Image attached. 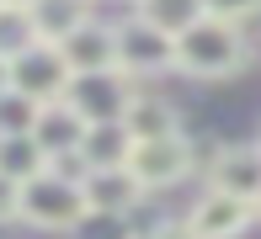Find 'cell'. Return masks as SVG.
Returning a JSON list of instances; mask_svg holds the SVG:
<instances>
[{"label": "cell", "instance_id": "cell-5", "mask_svg": "<svg viewBox=\"0 0 261 239\" xmlns=\"http://www.w3.org/2000/svg\"><path fill=\"white\" fill-rule=\"evenodd\" d=\"M128 175L139 181V191H165L176 181H187V170H192V143L181 133L176 138H149V143H134L128 149Z\"/></svg>", "mask_w": 261, "mask_h": 239}, {"label": "cell", "instance_id": "cell-19", "mask_svg": "<svg viewBox=\"0 0 261 239\" xmlns=\"http://www.w3.org/2000/svg\"><path fill=\"white\" fill-rule=\"evenodd\" d=\"M203 6V16H213V21H251V16H261V0H197Z\"/></svg>", "mask_w": 261, "mask_h": 239}, {"label": "cell", "instance_id": "cell-14", "mask_svg": "<svg viewBox=\"0 0 261 239\" xmlns=\"http://www.w3.org/2000/svg\"><path fill=\"white\" fill-rule=\"evenodd\" d=\"M91 21V11L80 6V0H38L32 6V27H38V43H64V38H75L80 27Z\"/></svg>", "mask_w": 261, "mask_h": 239}, {"label": "cell", "instance_id": "cell-6", "mask_svg": "<svg viewBox=\"0 0 261 239\" xmlns=\"http://www.w3.org/2000/svg\"><path fill=\"white\" fill-rule=\"evenodd\" d=\"M64 101L80 112V123L96 128V123H123L128 101H134V85H128V75H117V69H107V75H75L64 91Z\"/></svg>", "mask_w": 261, "mask_h": 239}, {"label": "cell", "instance_id": "cell-24", "mask_svg": "<svg viewBox=\"0 0 261 239\" xmlns=\"http://www.w3.org/2000/svg\"><path fill=\"white\" fill-rule=\"evenodd\" d=\"M256 213H261V202H256Z\"/></svg>", "mask_w": 261, "mask_h": 239}, {"label": "cell", "instance_id": "cell-15", "mask_svg": "<svg viewBox=\"0 0 261 239\" xmlns=\"http://www.w3.org/2000/svg\"><path fill=\"white\" fill-rule=\"evenodd\" d=\"M48 170V154L38 149V138L32 133H16V138H0V175L6 181H32V175Z\"/></svg>", "mask_w": 261, "mask_h": 239}, {"label": "cell", "instance_id": "cell-10", "mask_svg": "<svg viewBox=\"0 0 261 239\" xmlns=\"http://www.w3.org/2000/svg\"><path fill=\"white\" fill-rule=\"evenodd\" d=\"M69 75H107L117 69V27H101V21H86L75 38L59 43Z\"/></svg>", "mask_w": 261, "mask_h": 239}, {"label": "cell", "instance_id": "cell-2", "mask_svg": "<svg viewBox=\"0 0 261 239\" xmlns=\"http://www.w3.org/2000/svg\"><path fill=\"white\" fill-rule=\"evenodd\" d=\"M16 218L27 223V229H43V234H69V229H80L91 213H86V197H80L75 175L43 170V175H32V181H21Z\"/></svg>", "mask_w": 261, "mask_h": 239}, {"label": "cell", "instance_id": "cell-16", "mask_svg": "<svg viewBox=\"0 0 261 239\" xmlns=\"http://www.w3.org/2000/svg\"><path fill=\"white\" fill-rule=\"evenodd\" d=\"M139 16H144L149 27H160L165 38H181V32L203 16V6H197V0H139Z\"/></svg>", "mask_w": 261, "mask_h": 239}, {"label": "cell", "instance_id": "cell-4", "mask_svg": "<svg viewBox=\"0 0 261 239\" xmlns=\"http://www.w3.org/2000/svg\"><path fill=\"white\" fill-rule=\"evenodd\" d=\"M69 80H75V75H69L64 53H59L54 43H32L27 53H16V58H11V91H16V96H27L32 106L64 101Z\"/></svg>", "mask_w": 261, "mask_h": 239}, {"label": "cell", "instance_id": "cell-18", "mask_svg": "<svg viewBox=\"0 0 261 239\" xmlns=\"http://www.w3.org/2000/svg\"><path fill=\"white\" fill-rule=\"evenodd\" d=\"M32 123H38V106H32L27 96H16V91H6V96H0V138L32 133Z\"/></svg>", "mask_w": 261, "mask_h": 239}, {"label": "cell", "instance_id": "cell-17", "mask_svg": "<svg viewBox=\"0 0 261 239\" xmlns=\"http://www.w3.org/2000/svg\"><path fill=\"white\" fill-rule=\"evenodd\" d=\"M38 43V27H32V11H21V6H0V58H16V53H27V48Z\"/></svg>", "mask_w": 261, "mask_h": 239}, {"label": "cell", "instance_id": "cell-7", "mask_svg": "<svg viewBox=\"0 0 261 239\" xmlns=\"http://www.w3.org/2000/svg\"><path fill=\"white\" fill-rule=\"evenodd\" d=\"M208 191H224V197L256 207L261 202V143H224L208 165Z\"/></svg>", "mask_w": 261, "mask_h": 239}, {"label": "cell", "instance_id": "cell-13", "mask_svg": "<svg viewBox=\"0 0 261 239\" xmlns=\"http://www.w3.org/2000/svg\"><path fill=\"white\" fill-rule=\"evenodd\" d=\"M123 128L134 143H149V138H176V112L171 101H160V96H134L123 112Z\"/></svg>", "mask_w": 261, "mask_h": 239}, {"label": "cell", "instance_id": "cell-22", "mask_svg": "<svg viewBox=\"0 0 261 239\" xmlns=\"http://www.w3.org/2000/svg\"><path fill=\"white\" fill-rule=\"evenodd\" d=\"M0 6H21V11H32V6H38V0H0Z\"/></svg>", "mask_w": 261, "mask_h": 239}, {"label": "cell", "instance_id": "cell-3", "mask_svg": "<svg viewBox=\"0 0 261 239\" xmlns=\"http://www.w3.org/2000/svg\"><path fill=\"white\" fill-rule=\"evenodd\" d=\"M165 69H176V38H165L144 16H128L117 27V75L149 80V75H165Z\"/></svg>", "mask_w": 261, "mask_h": 239}, {"label": "cell", "instance_id": "cell-9", "mask_svg": "<svg viewBox=\"0 0 261 239\" xmlns=\"http://www.w3.org/2000/svg\"><path fill=\"white\" fill-rule=\"evenodd\" d=\"M80 197H86L91 218H123V213L139 207V181L128 170H86L80 175Z\"/></svg>", "mask_w": 261, "mask_h": 239}, {"label": "cell", "instance_id": "cell-20", "mask_svg": "<svg viewBox=\"0 0 261 239\" xmlns=\"http://www.w3.org/2000/svg\"><path fill=\"white\" fill-rule=\"evenodd\" d=\"M16 181H6V175H0V223H11V218H16Z\"/></svg>", "mask_w": 261, "mask_h": 239}, {"label": "cell", "instance_id": "cell-12", "mask_svg": "<svg viewBox=\"0 0 261 239\" xmlns=\"http://www.w3.org/2000/svg\"><path fill=\"white\" fill-rule=\"evenodd\" d=\"M128 149H134V138H128L123 123H96L80 138V165H86V170H123Z\"/></svg>", "mask_w": 261, "mask_h": 239}, {"label": "cell", "instance_id": "cell-1", "mask_svg": "<svg viewBox=\"0 0 261 239\" xmlns=\"http://www.w3.org/2000/svg\"><path fill=\"white\" fill-rule=\"evenodd\" d=\"M251 58V43L234 21H213V16H197L192 27L176 38V69L192 80H224L234 69H245Z\"/></svg>", "mask_w": 261, "mask_h": 239}, {"label": "cell", "instance_id": "cell-11", "mask_svg": "<svg viewBox=\"0 0 261 239\" xmlns=\"http://www.w3.org/2000/svg\"><path fill=\"white\" fill-rule=\"evenodd\" d=\"M32 138H38V149L54 160H69V154H80V138H86V123H80V112L69 101H48L38 106V123H32Z\"/></svg>", "mask_w": 261, "mask_h": 239}, {"label": "cell", "instance_id": "cell-21", "mask_svg": "<svg viewBox=\"0 0 261 239\" xmlns=\"http://www.w3.org/2000/svg\"><path fill=\"white\" fill-rule=\"evenodd\" d=\"M6 91H11V64L0 58V96H6Z\"/></svg>", "mask_w": 261, "mask_h": 239}, {"label": "cell", "instance_id": "cell-8", "mask_svg": "<svg viewBox=\"0 0 261 239\" xmlns=\"http://www.w3.org/2000/svg\"><path fill=\"white\" fill-rule=\"evenodd\" d=\"M181 223H187V234H192V239H240V234L256 223V207L224 197V191H203Z\"/></svg>", "mask_w": 261, "mask_h": 239}, {"label": "cell", "instance_id": "cell-23", "mask_svg": "<svg viewBox=\"0 0 261 239\" xmlns=\"http://www.w3.org/2000/svg\"><path fill=\"white\" fill-rule=\"evenodd\" d=\"M80 6H91V0H80Z\"/></svg>", "mask_w": 261, "mask_h": 239}]
</instances>
